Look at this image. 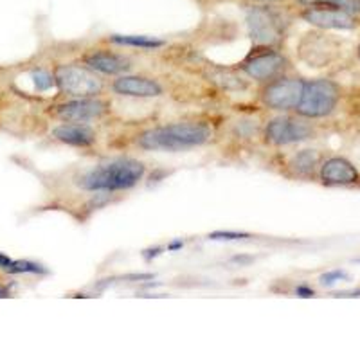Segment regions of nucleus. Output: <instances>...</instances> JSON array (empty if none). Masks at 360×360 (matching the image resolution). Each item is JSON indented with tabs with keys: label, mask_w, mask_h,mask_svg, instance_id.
Listing matches in <instances>:
<instances>
[{
	"label": "nucleus",
	"mask_w": 360,
	"mask_h": 360,
	"mask_svg": "<svg viewBox=\"0 0 360 360\" xmlns=\"http://www.w3.org/2000/svg\"><path fill=\"white\" fill-rule=\"evenodd\" d=\"M295 295H299V297L308 299V297H314L315 292H314V288L307 287V285H299V287L295 288Z\"/></svg>",
	"instance_id": "24"
},
{
	"label": "nucleus",
	"mask_w": 360,
	"mask_h": 360,
	"mask_svg": "<svg viewBox=\"0 0 360 360\" xmlns=\"http://www.w3.org/2000/svg\"><path fill=\"white\" fill-rule=\"evenodd\" d=\"M6 272L8 274H47V269L40 263L27 262V259H18V262L13 259Z\"/></svg>",
	"instance_id": "18"
},
{
	"label": "nucleus",
	"mask_w": 360,
	"mask_h": 360,
	"mask_svg": "<svg viewBox=\"0 0 360 360\" xmlns=\"http://www.w3.org/2000/svg\"><path fill=\"white\" fill-rule=\"evenodd\" d=\"M34 85L38 90H49L51 86L56 85V79H54V74H49L47 70H34L33 72Z\"/></svg>",
	"instance_id": "20"
},
{
	"label": "nucleus",
	"mask_w": 360,
	"mask_h": 360,
	"mask_svg": "<svg viewBox=\"0 0 360 360\" xmlns=\"http://www.w3.org/2000/svg\"><path fill=\"white\" fill-rule=\"evenodd\" d=\"M314 128L303 119L290 117V115H279L269 121L263 131V137L272 146H288V144L303 143L311 139Z\"/></svg>",
	"instance_id": "8"
},
{
	"label": "nucleus",
	"mask_w": 360,
	"mask_h": 360,
	"mask_svg": "<svg viewBox=\"0 0 360 360\" xmlns=\"http://www.w3.org/2000/svg\"><path fill=\"white\" fill-rule=\"evenodd\" d=\"M209 240L214 242H240V240H247L250 238L249 233H238V231H214L209 233Z\"/></svg>",
	"instance_id": "19"
},
{
	"label": "nucleus",
	"mask_w": 360,
	"mask_h": 360,
	"mask_svg": "<svg viewBox=\"0 0 360 360\" xmlns=\"http://www.w3.org/2000/svg\"><path fill=\"white\" fill-rule=\"evenodd\" d=\"M112 92L117 96H124V98H159L162 96L164 89L157 79L146 78V76H119L114 79L110 85Z\"/></svg>",
	"instance_id": "11"
},
{
	"label": "nucleus",
	"mask_w": 360,
	"mask_h": 360,
	"mask_svg": "<svg viewBox=\"0 0 360 360\" xmlns=\"http://www.w3.org/2000/svg\"><path fill=\"white\" fill-rule=\"evenodd\" d=\"M303 86L304 82L301 78L283 74L272 82L263 83L262 90H259V99L269 110H295L301 94H303Z\"/></svg>",
	"instance_id": "7"
},
{
	"label": "nucleus",
	"mask_w": 360,
	"mask_h": 360,
	"mask_svg": "<svg viewBox=\"0 0 360 360\" xmlns=\"http://www.w3.org/2000/svg\"><path fill=\"white\" fill-rule=\"evenodd\" d=\"M211 139V128L197 121L162 124L150 128L137 137V146L146 152H182Z\"/></svg>",
	"instance_id": "1"
},
{
	"label": "nucleus",
	"mask_w": 360,
	"mask_h": 360,
	"mask_svg": "<svg viewBox=\"0 0 360 360\" xmlns=\"http://www.w3.org/2000/svg\"><path fill=\"white\" fill-rule=\"evenodd\" d=\"M359 58H360V45H359Z\"/></svg>",
	"instance_id": "28"
},
{
	"label": "nucleus",
	"mask_w": 360,
	"mask_h": 360,
	"mask_svg": "<svg viewBox=\"0 0 360 360\" xmlns=\"http://www.w3.org/2000/svg\"><path fill=\"white\" fill-rule=\"evenodd\" d=\"M9 295H11V292H9V287H6V285H2V283H0V299L9 297Z\"/></svg>",
	"instance_id": "27"
},
{
	"label": "nucleus",
	"mask_w": 360,
	"mask_h": 360,
	"mask_svg": "<svg viewBox=\"0 0 360 360\" xmlns=\"http://www.w3.org/2000/svg\"><path fill=\"white\" fill-rule=\"evenodd\" d=\"M348 278V274L346 272H342V270H332V272H326V274H323L319 278L321 285H324V287H330V285H333V283L337 281H342V279Z\"/></svg>",
	"instance_id": "21"
},
{
	"label": "nucleus",
	"mask_w": 360,
	"mask_h": 360,
	"mask_svg": "<svg viewBox=\"0 0 360 360\" xmlns=\"http://www.w3.org/2000/svg\"><path fill=\"white\" fill-rule=\"evenodd\" d=\"M108 41L123 47H134V49L143 51H155L160 49L166 41L155 37H144V34H112L108 37Z\"/></svg>",
	"instance_id": "15"
},
{
	"label": "nucleus",
	"mask_w": 360,
	"mask_h": 360,
	"mask_svg": "<svg viewBox=\"0 0 360 360\" xmlns=\"http://www.w3.org/2000/svg\"><path fill=\"white\" fill-rule=\"evenodd\" d=\"M240 70L254 82L269 83L287 72L288 60L274 47H254L252 53L240 63Z\"/></svg>",
	"instance_id": "6"
},
{
	"label": "nucleus",
	"mask_w": 360,
	"mask_h": 360,
	"mask_svg": "<svg viewBox=\"0 0 360 360\" xmlns=\"http://www.w3.org/2000/svg\"><path fill=\"white\" fill-rule=\"evenodd\" d=\"M53 137L56 141L69 146L89 148L98 141V135L86 123H63L58 124L53 130Z\"/></svg>",
	"instance_id": "14"
},
{
	"label": "nucleus",
	"mask_w": 360,
	"mask_h": 360,
	"mask_svg": "<svg viewBox=\"0 0 360 360\" xmlns=\"http://www.w3.org/2000/svg\"><path fill=\"white\" fill-rule=\"evenodd\" d=\"M146 168L137 159H115L107 164H99L78 179L83 191L114 193L135 188L143 180Z\"/></svg>",
	"instance_id": "2"
},
{
	"label": "nucleus",
	"mask_w": 360,
	"mask_h": 360,
	"mask_svg": "<svg viewBox=\"0 0 360 360\" xmlns=\"http://www.w3.org/2000/svg\"><path fill=\"white\" fill-rule=\"evenodd\" d=\"M323 184L326 186H352L360 179L359 169L344 157H332L321 164L319 172Z\"/></svg>",
	"instance_id": "13"
},
{
	"label": "nucleus",
	"mask_w": 360,
	"mask_h": 360,
	"mask_svg": "<svg viewBox=\"0 0 360 360\" xmlns=\"http://www.w3.org/2000/svg\"><path fill=\"white\" fill-rule=\"evenodd\" d=\"M164 250V247H153V249H146L143 250V258L146 259V262H152L153 258H157V256H160Z\"/></svg>",
	"instance_id": "22"
},
{
	"label": "nucleus",
	"mask_w": 360,
	"mask_h": 360,
	"mask_svg": "<svg viewBox=\"0 0 360 360\" xmlns=\"http://www.w3.org/2000/svg\"><path fill=\"white\" fill-rule=\"evenodd\" d=\"M83 63L90 70L98 74H107V76H119L131 69L130 58H127L124 54L112 53L108 49L90 51L83 56Z\"/></svg>",
	"instance_id": "12"
},
{
	"label": "nucleus",
	"mask_w": 360,
	"mask_h": 360,
	"mask_svg": "<svg viewBox=\"0 0 360 360\" xmlns=\"http://www.w3.org/2000/svg\"><path fill=\"white\" fill-rule=\"evenodd\" d=\"M299 18L319 29H337V31H352L359 25V15L335 8H321L311 6L299 11Z\"/></svg>",
	"instance_id": "10"
},
{
	"label": "nucleus",
	"mask_w": 360,
	"mask_h": 360,
	"mask_svg": "<svg viewBox=\"0 0 360 360\" xmlns=\"http://www.w3.org/2000/svg\"><path fill=\"white\" fill-rule=\"evenodd\" d=\"M301 8H311V6H321V8H335L348 11L352 15L360 17V0H295Z\"/></svg>",
	"instance_id": "17"
},
{
	"label": "nucleus",
	"mask_w": 360,
	"mask_h": 360,
	"mask_svg": "<svg viewBox=\"0 0 360 360\" xmlns=\"http://www.w3.org/2000/svg\"><path fill=\"white\" fill-rule=\"evenodd\" d=\"M245 24L256 47H276L285 37L287 18L278 6H249Z\"/></svg>",
	"instance_id": "3"
},
{
	"label": "nucleus",
	"mask_w": 360,
	"mask_h": 360,
	"mask_svg": "<svg viewBox=\"0 0 360 360\" xmlns=\"http://www.w3.org/2000/svg\"><path fill=\"white\" fill-rule=\"evenodd\" d=\"M182 247H184V242H182V240H176V242H172V243H168V247H166V249L168 250H179V249H182Z\"/></svg>",
	"instance_id": "26"
},
{
	"label": "nucleus",
	"mask_w": 360,
	"mask_h": 360,
	"mask_svg": "<svg viewBox=\"0 0 360 360\" xmlns=\"http://www.w3.org/2000/svg\"><path fill=\"white\" fill-rule=\"evenodd\" d=\"M13 259L9 258V256H6L4 252H0V269L2 270H6L9 266V263H11Z\"/></svg>",
	"instance_id": "25"
},
{
	"label": "nucleus",
	"mask_w": 360,
	"mask_h": 360,
	"mask_svg": "<svg viewBox=\"0 0 360 360\" xmlns=\"http://www.w3.org/2000/svg\"><path fill=\"white\" fill-rule=\"evenodd\" d=\"M339 98V86L330 79L304 82L303 94H301V99L295 107V112H297V115L307 119L326 117L337 108Z\"/></svg>",
	"instance_id": "4"
},
{
	"label": "nucleus",
	"mask_w": 360,
	"mask_h": 360,
	"mask_svg": "<svg viewBox=\"0 0 360 360\" xmlns=\"http://www.w3.org/2000/svg\"><path fill=\"white\" fill-rule=\"evenodd\" d=\"M249 6H279L287 0H245Z\"/></svg>",
	"instance_id": "23"
},
{
	"label": "nucleus",
	"mask_w": 360,
	"mask_h": 360,
	"mask_svg": "<svg viewBox=\"0 0 360 360\" xmlns=\"http://www.w3.org/2000/svg\"><path fill=\"white\" fill-rule=\"evenodd\" d=\"M58 90L69 98H96L103 94L105 83L98 72L85 65H58L54 69Z\"/></svg>",
	"instance_id": "5"
},
{
	"label": "nucleus",
	"mask_w": 360,
	"mask_h": 360,
	"mask_svg": "<svg viewBox=\"0 0 360 360\" xmlns=\"http://www.w3.org/2000/svg\"><path fill=\"white\" fill-rule=\"evenodd\" d=\"M317 164H319V153L314 150H301L292 157L288 168L297 176H310L314 175Z\"/></svg>",
	"instance_id": "16"
},
{
	"label": "nucleus",
	"mask_w": 360,
	"mask_h": 360,
	"mask_svg": "<svg viewBox=\"0 0 360 360\" xmlns=\"http://www.w3.org/2000/svg\"><path fill=\"white\" fill-rule=\"evenodd\" d=\"M108 105L96 98H72L53 107L51 114L63 123H89L107 114Z\"/></svg>",
	"instance_id": "9"
}]
</instances>
